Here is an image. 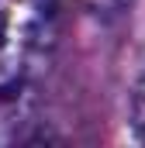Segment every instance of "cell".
<instances>
[{
    "label": "cell",
    "instance_id": "1",
    "mask_svg": "<svg viewBox=\"0 0 145 148\" xmlns=\"http://www.w3.org/2000/svg\"><path fill=\"white\" fill-rule=\"evenodd\" d=\"M59 0H0V121L31 103L48 66Z\"/></svg>",
    "mask_w": 145,
    "mask_h": 148
},
{
    "label": "cell",
    "instance_id": "3",
    "mask_svg": "<svg viewBox=\"0 0 145 148\" xmlns=\"http://www.w3.org/2000/svg\"><path fill=\"white\" fill-rule=\"evenodd\" d=\"M83 3H86V10H93V14H100V17H110V14L124 10L128 0H83Z\"/></svg>",
    "mask_w": 145,
    "mask_h": 148
},
{
    "label": "cell",
    "instance_id": "2",
    "mask_svg": "<svg viewBox=\"0 0 145 148\" xmlns=\"http://www.w3.org/2000/svg\"><path fill=\"white\" fill-rule=\"evenodd\" d=\"M131 121H135V131L145 141V79L135 86V97H131Z\"/></svg>",
    "mask_w": 145,
    "mask_h": 148
}]
</instances>
